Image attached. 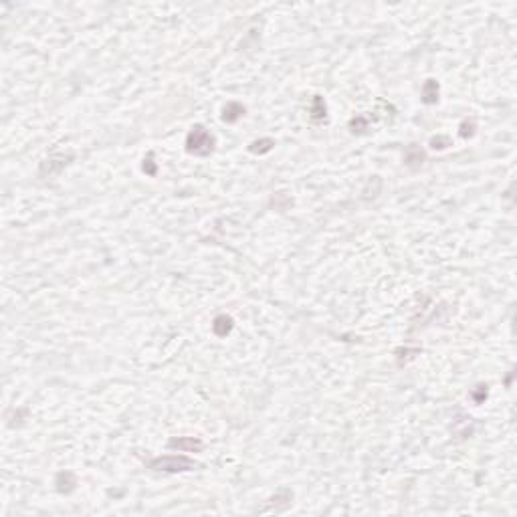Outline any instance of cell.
<instances>
[{"label":"cell","mask_w":517,"mask_h":517,"mask_svg":"<svg viewBox=\"0 0 517 517\" xmlns=\"http://www.w3.org/2000/svg\"><path fill=\"white\" fill-rule=\"evenodd\" d=\"M186 150L194 156H208L214 150V137L212 133L202 126H194L190 133L186 135Z\"/></svg>","instance_id":"cell-2"},{"label":"cell","mask_w":517,"mask_h":517,"mask_svg":"<svg viewBox=\"0 0 517 517\" xmlns=\"http://www.w3.org/2000/svg\"><path fill=\"white\" fill-rule=\"evenodd\" d=\"M148 465L150 469L164 471V473H184V471H192L196 467V463L186 454H164V456L152 459Z\"/></svg>","instance_id":"cell-1"},{"label":"cell","mask_w":517,"mask_h":517,"mask_svg":"<svg viewBox=\"0 0 517 517\" xmlns=\"http://www.w3.org/2000/svg\"><path fill=\"white\" fill-rule=\"evenodd\" d=\"M422 160H424V154L416 146H410L408 152H406V164L408 166H419V164H422Z\"/></svg>","instance_id":"cell-8"},{"label":"cell","mask_w":517,"mask_h":517,"mask_svg":"<svg viewBox=\"0 0 517 517\" xmlns=\"http://www.w3.org/2000/svg\"><path fill=\"white\" fill-rule=\"evenodd\" d=\"M350 126H352V131H355V128H360L357 129V133H360V131H364V129L368 128V120H366L364 115H357V117L352 120V124H350Z\"/></svg>","instance_id":"cell-11"},{"label":"cell","mask_w":517,"mask_h":517,"mask_svg":"<svg viewBox=\"0 0 517 517\" xmlns=\"http://www.w3.org/2000/svg\"><path fill=\"white\" fill-rule=\"evenodd\" d=\"M212 329H214L216 335L225 337L226 333L232 329V320H230L228 315H218V317L214 320V323H212Z\"/></svg>","instance_id":"cell-7"},{"label":"cell","mask_w":517,"mask_h":517,"mask_svg":"<svg viewBox=\"0 0 517 517\" xmlns=\"http://www.w3.org/2000/svg\"><path fill=\"white\" fill-rule=\"evenodd\" d=\"M241 115H245V105H241V103H228L225 107V113H223V120L225 122H236Z\"/></svg>","instance_id":"cell-6"},{"label":"cell","mask_w":517,"mask_h":517,"mask_svg":"<svg viewBox=\"0 0 517 517\" xmlns=\"http://www.w3.org/2000/svg\"><path fill=\"white\" fill-rule=\"evenodd\" d=\"M55 485H57V489H59L61 493H71V491L75 489V485H77V477H75L71 471H65V473H59V475H57Z\"/></svg>","instance_id":"cell-4"},{"label":"cell","mask_w":517,"mask_h":517,"mask_svg":"<svg viewBox=\"0 0 517 517\" xmlns=\"http://www.w3.org/2000/svg\"><path fill=\"white\" fill-rule=\"evenodd\" d=\"M439 99V83L434 79H428L422 87V101L424 103H436Z\"/></svg>","instance_id":"cell-5"},{"label":"cell","mask_w":517,"mask_h":517,"mask_svg":"<svg viewBox=\"0 0 517 517\" xmlns=\"http://www.w3.org/2000/svg\"><path fill=\"white\" fill-rule=\"evenodd\" d=\"M430 144H432L434 150H445L447 146H451V140L449 137H434Z\"/></svg>","instance_id":"cell-12"},{"label":"cell","mask_w":517,"mask_h":517,"mask_svg":"<svg viewBox=\"0 0 517 517\" xmlns=\"http://www.w3.org/2000/svg\"><path fill=\"white\" fill-rule=\"evenodd\" d=\"M311 117H313V120H323V117H325V103H323L322 97H315V99H313Z\"/></svg>","instance_id":"cell-9"},{"label":"cell","mask_w":517,"mask_h":517,"mask_svg":"<svg viewBox=\"0 0 517 517\" xmlns=\"http://www.w3.org/2000/svg\"><path fill=\"white\" fill-rule=\"evenodd\" d=\"M271 148H273V140H261V142H253L251 144V152H255V154L269 152Z\"/></svg>","instance_id":"cell-10"},{"label":"cell","mask_w":517,"mask_h":517,"mask_svg":"<svg viewBox=\"0 0 517 517\" xmlns=\"http://www.w3.org/2000/svg\"><path fill=\"white\" fill-rule=\"evenodd\" d=\"M168 447H170V449L184 451V452H194V451H200V449H202V443H200L198 439H172V441L168 443Z\"/></svg>","instance_id":"cell-3"}]
</instances>
